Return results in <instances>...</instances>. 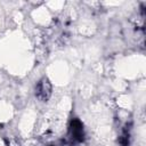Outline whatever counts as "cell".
<instances>
[{
    "label": "cell",
    "mask_w": 146,
    "mask_h": 146,
    "mask_svg": "<svg viewBox=\"0 0 146 146\" xmlns=\"http://www.w3.org/2000/svg\"><path fill=\"white\" fill-rule=\"evenodd\" d=\"M129 139H130V131H129L128 125H125L124 129L122 130V133L120 136L119 143L121 144V146H128L129 145Z\"/></svg>",
    "instance_id": "3957f363"
},
{
    "label": "cell",
    "mask_w": 146,
    "mask_h": 146,
    "mask_svg": "<svg viewBox=\"0 0 146 146\" xmlns=\"http://www.w3.org/2000/svg\"><path fill=\"white\" fill-rule=\"evenodd\" d=\"M51 95V84L47 78L41 79L35 88V96L41 102H47Z\"/></svg>",
    "instance_id": "7a4b0ae2"
},
{
    "label": "cell",
    "mask_w": 146,
    "mask_h": 146,
    "mask_svg": "<svg viewBox=\"0 0 146 146\" xmlns=\"http://www.w3.org/2000/svg\"><path fill=\"white\" fill-rule=\"evenodd\" d=\"M70 137L74 143H81L84 139V130H83V124L79 119H73L70 123L68 128Z\"/></svg>",
    "instance_id": "6da1fadb"
}]
</instances>
